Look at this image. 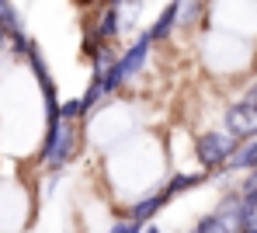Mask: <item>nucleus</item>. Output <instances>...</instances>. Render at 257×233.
Returning a JSON list of instances; mask_svg holds the SVG:
<instances>
[{
    "label": "nucleus",
    "instance_id": "nucleus-1",
    "mask_svg": "<svg viewBox=\"0 0 257 233\" xmlns=\"http://www.w3.org/2000/svg\"><path fill=\"white\" fill-rule=\"evenodd\" d=\"M80 126L84 122H73V119H59V122L45 126L39 164L49 167V171H63L77 157V150H80Z\"/></svg>",
    "mask_w": 257,
    "mask_h": 233
},
{
    "label": "nucleus",
    "instance_id": "nucleus-2",
    "mask_svg": "<svg viewBox=\"0 0 257 233\" xmlns=\"http://www.w3.org/2000/svg\"><path fill=\"white\" fill-rule=\"evenodd\" d=\"M236 150H240V140L229 136L226 129H205L195 136V160H198V171L205 174H222V167L233 160Z\"/></svg>",
    "mask_w": 257,
    "mask_h": 233
},
{
    "label": "nucleus",
    "instance_id": "nucleus-3",
    "mask_svg": "<svg viewBox=\"0 0 257 233\" xmlns=\"http://www.w3.org/2000/svg\"><path fill=\"white\" fill-rule=\"evenodd\" d=\"M222 129H226L229 136H236L240 143L257 140V104L247 101V97L226 104V111H222Z\"/></svg>",
    "mask_w": 257,
    "mask_h": 233
},
{
    "label": "nucleus",
    "instance_id": "nucleus-4",
    "mask_svg": "<svg viewBox=\"0 0 257 233\" xmlns=\"http://www.w3.org/2000/svg\"><path fill=\"white\" fill-rule=\"evenodd\" d=\"M150 52H153V39H150V32H139L136 35V42L118 56V70H122V77L128 80H136L143 70H146V63H150Z\"/></svg>",
    "mask_w": 257,
    "mask_h": 233
},
{
    "label": "nucleus",
    "instance_id": "nucleus-5",
    "mask_svg": "<svg viewBox=\"0 0 257 233\" xmlns=\"http://www.w3.org/2000/svg\"><path fill=\"white\" fill-rule=\"evenodd\" d=\"M122 21H125V11H122V7H115V4H104V11H101L97 25L90 28V35H94L97 42L115 46V42H118V35H122Z\"/></svg>",
    "mask_w": 257,
    "mask_h": 233
},
{
    "label": "nucleus",
    "instance_id": "nucleus-6",
    "mask_svg": "<svg viewBox=\"0 0 257 233\" xmlns=\"http://www.w3.org/2000/svg\"><path fill=\"white\" fill-rule=\"evenodd\" d=\"M167 202H171V198H167L160 188H157V191H146L143 198H136V202L128 205V216H125V219L139 223V226H150V223H153V216H157Z\"/></svg>",
    "mask_w": 257,
    "mask_h": 233
},
{
    "label": "nucleus",
    "instance_id": "nucleus-7",
    "mask_svg": "<svg viewBox=\"0 0 257 233\" xmlns=\"http://www.w3.org/2000/svg\"><path fill=\"white\" fill-rule=\"evenodd\" d=\"M177 14H181V4H177V0H171V4L157 14V21L146 28L150 39H153V46H164V42H171L174 35H177Z\"/></svg>",
    "mask_w": 257,
    "mask_h": 233
},
{
    "label": "nucleus",
    "instance_id": "nucleus-8",
    "mask_svg": "<svg viewBox=\"0 0 257 233\" xmlns=\"http://www.w3.org/2000/svg\"><path fill=\"white\" fill-rule=\"evenodd\" d=\"M257 171V140L240 143V150L233 153V160L222 167V174H250Z\"/></svg>",
    "mask_w": 257,
    "mask_h": 233
},
{
    "label": "nucleus",
    "instance_id": "nucleus-9",
    "mask_svg": "<svg viewBox=\"0 0 257 233\" xmlns=\"http://www.w3.org/2000/svg\"><path fill=\"white\" fill-rule=\"evenodd\" d=\"M181 14H177V32H198V25H205V0H177Z\"/></svg>",
    "mask_w": 257,
    "mask_h": 233
},
{
    "label": "nucleus",
    "instance_id": "nucleus-10",
    "mask_svg": "<svg viewBox=\"0 0 257 233\" xmlns=\"http://www.w3.org/2000/svg\"><path fill=\"white\" fill-rule=\"evenodd\" d=\"M205 181H209V174H205V171H191V174H181V171H177V174H171V181L160 188V191L174 202V198H177V195H184L188 188H198V185H205Z\"/></svg>",
    "mask_w": 257,
    "mask_h": 233
},
{
    "label": "nucleus",
    "instance_id": "nucleus-11",
    "mask_svg": "<svg viewBox=\"0 0 257 233\" xmlns=\"http://www.w3.org/2000/svg\"><path fill=\"white\" fill-rule=\"evenodd\" d=\"M188 233H233V230H229V226H226L215 212H209V216H202V219H198V223H195Z\"/></svg>",
    "mask_w": 257,
    "mask_h": 233
},
{
    "label": "nucleus",
    "instance_id": "nucleus-12",
    "mask_svg": "<svg viewBox=\"0 0 257 233\" xmlns=\"http://www.w3.org/2000/svg\"><path fill=\"white\" fill-rule=\"evenodd\" d=\"M59 119L84 122V104H80V97H70V101H63V104H59Z\"/></svg>",
    "mask_w": 257,
    "mask_h": 233
},
{
    "label": "nucleus",
    "instance_id": "nucleus-13",
    "mask_svg": "<svg viewBox=\"0 0 257 233\" xmlns=\"http://www.w3.org/2000/svg\"><path fill=\"white\" fill-rule=\"evenodd\" d=\"M236 191H240L243 198H250V202H257V171H250V174H243V181L236 185Z\"/></svg>",
    "mask_w": 257,
    "mask_h": 233
},
{
    "label": "nucleus",
    "instance_id": "nucleus-14",
    "mask_svg": "<svg viewBox=\"0 0 257 233\" xmlns=\"http://www.w3.org/2000/svg\"><path fill=\"white\" fill-rule=\"evenodd\" d=\"M108 233H143V226L132 223V219H115V223L108 226Z\"/></svg>",
    "mask_w": 257,
    "mask_h": 233
},
{
    "label": "nucleus",
    "instance_id": "nucleus-15",
    "mask_svg": "<svg viewBox=\"0 0 257 233\" xmlns=\"http://www.w3.org/2000/svg\"><path fill=\"white\" fill-rule=\"evenodd\" d=\"M7 49H11V32L0 25V52H7Z\"/></svg>",
    "mask_w": 257,
    "mask_h": 233
},
{
    "label": "nucleus",
    "instance_id": "nucleus-16",
    "mask_svg": "<svg viewBox=\"0 0 257 233\" xmlns=\"http://www.w3.org/2000/svg\"><path fill=\"white\" fill-rule=\"evenodd\" d=\"M243 97H247V101H254V104H257V77L250 80V87H247V94H243Z\"/></svg>",
    "mask_w": 257,
    "mask_h": 233
},
{
    "label": "nucleus",
    "instance_id": "nucleus-17",
    "mask_svg": "<svg viewBox=\"0 0 257 233\" xmlns=\"http://www.w3.org/2000/svg\"><path fill=\"white\" fill-rule=\"evenodd\" d=\"M108 4H115V7H122V11H125V7H132V4H139V0H108Z\"/></svg>",
    "mask_w": 257,
    "mask_h": 233
},
{
    "label": "nucleus",
    "instance_id": "nucleus-18",
    "mask_svg": "<svg viewBox=\"0 0 257 233\" xmlns=\"http://www.w3.org/2000/svg\"><path fill=\"white\" fill-rule=\"evenodd\" d=\"M143 233H160V226H157V223H150V226H143Z\"/></svg>",
    "mask_w": 257,
    "mask_h": 233
}]
</instances>
